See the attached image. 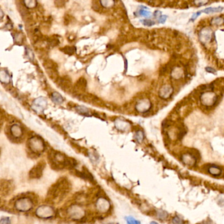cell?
Here are the masks:
<instances>
[{
    "instance_id": "cell-1",
    "label": "cell",
    "mask_w": 224,
    "mask_h": 224,
    "mask_svg": "<svg viewBox=\"0 0 224 224\" xmlns=\"http://www.w3.org/2000/svg\"><path fill=\"white\" fill-rule=\"evenodd\" d=\"M71 189V184L69 180L65 177L60 178L49 189L47 199L53 203H59L67 196Z\"/></svg>"
},
{
    "instance_id": "cell-2",
    "label": "cell",
    "mask_w": 224,
    "mask_h": 224,
    "mask_svg": "<svg viewBox=\"0 0 224 224\" xmlns=\"http://www.w3.org/2000/svg\"><path fill=\"white\" fill-rule=\"evenodd\" d=\"M67 157L63 153L54 150L48 153V159L52 169L55 170H61L66 168V160Z\"/></svg>"
},
{
    "instance_id": "cell-3",
    "label": "cell",
    "mask_w": 224,
    "mask_h": 224,
    "mask_svg": "<svg viewBox=\"0 0 224 224\" xmlns=\"http://www.w3.org/2000/svg\"><path fill=\"white\" fill-rule=\"evenodd\" d=\"M75 97L78 100H80L86 102L87 104H92V105L93 106H99V107H101V108H105L106 106L105 103H104V102L102 101L100 98H99L98 97H97L96 96H95L92 94L85 92V93L79 94V95H77Z\"/></svg>"
},
{
    "instance_id": "cell-4",
    "label": "cell",
    "mask_w": 224,
    "mask_h": 224,
    "mask_svg": "<svg viewBox=\"0 0 224 224\" xmlns=\"http://www.w3.org/2000/svg\"><path fill=\"white\" fill-rule=\"evenodd\" d=\"M57 87L65 91L66 93L72 94L74 91V85L69 77L63 76L59 77V78L56 81Z\"/></svg>"
},
{
    "instance_id": "cell-5",
    "label": "cell",
    "mask_w": 224,
    "mask_h": 224,
    "mask_svg": "<svg viewBox=\"0 0 224 224\" xmlns=\"http://www.w3.org/2000/svg\"><path fill=\"white\" fill-rule=\"evenodd\" d=\"M28 146L34 154H40L44 150V143L40 138L34 137L28 141Z\"/></svg>"
},
{
    "instance_id": "cell-6",
    "label": "cell",
    "mask_w": 224,
    "mask_h": 224,
    "mask_svg": "<svg viewBox=\"0 0 224 224\" xmlns=\"http://www.w3.org/2000/svg\"><path fill=\"white\" fill-rule=\"evenodd\" d=\"M46 166V163L44 160H40L34 167L32 168L29 172V177L31 179H40L42 176L43 170Z\"/></svg>"
},
{
    "instance_id": "cell-7",
    "label": "cell",
    "mask_w": 224,
    "mask_h": 224,
    "mask_svg": "<svg viewBox=\"0 0 224 224\" xmlns=\"http://www.w3.org/2000/svg\"><path fill=\"white\" fill-rule=\"evenodd\" d=\"M87 89V81L84 77H80L79 79L74 85V91H73V95L74 97L86 92Z\"/></svg>"
},
{
    "instance_id": "cell-8",
    "label": "cell",
    "mask_w": 224,
    "mask_h": 224,
    "mask_svg": "<svg viewBox=\"0 0 224 224\" xmlns=\"http://www.w3.org/2000/svg\"><path fill=\"white\" fill-rule=\"evenodd\" d=\"M13 184L11 181L2 180L1 181V195L7 196L13 190Z\"/></svg>"
},
{
    "instance_id": "cell-9",
    "label": "cell",
    "mask_w": 224,
    "mask_h": 224,
    "mask_svg": "<svg viewBox=\"0 0 224 224\" xmlns=\"http://www.w3.org/2000/svg\"><path fill=\"white\" fill-rule=\"evenodd\" d=\"M72 170L74 172V174L76 175V176L81 178L84 180H87V181L91 182V183H94L95 180L93 176H92V174L90 173L88 171V170H87L86 167H83L82 171H78V170H76V169H74Z\"/></svg>"
},
{
    "instance_id": "cell-10",
    "label": "cell",
    "mask_w": 224,
    "mask_h": 224,
    "mask_svg": "<svg viewBox=\"0 0 224 224\" xmlns=\"http://www.w3.org/2000/svg\"><path fill=\"white\" fill-rule=\"evenodd\" d=\"M181 160L185 165L190 167L194 166L197 161L196 157L193 153H186V155H183L181 157Z\"/></svg>"
},
{
    "instance_id": "cell-11",
    "label": "cell",
    "mask_w": 224,
    "mask_h": 224,
    "mask_svg": "<svg viewBox=\"0 0 224 224\" xmlns=\"http://www.w3.org/2000/svg\"><path fill=\"white\" fill-rule=\"evenodd\" d=\"M212 32L211 30L209 28H204L201 31L200 33V40L202 42L204 43H208L209 41H210L212 40Z\"/></svg>"
},
{
    "instance_id": "cell-12",
    "label": "cell",
    "mask_w": 224,
    "mask_h": 224,
    "mask_svg": "<svg viewBox=\"0 0 224 224\" xmlns=\"http://www.w3.org/2000/svg\"><path fill=\"white\" fill-rule=\"evenodd\" d=\"M10 134L13 139H19L22 135L21 128L17 125H13L10 129Z\"/></svg>"
},
{
    "instance_id": "cell-13",
    "label": "cell",
    "mask_w": 224,
    "mask_h": 224,
    "mask_svg": "<svg viewBox=\"0 0 224 224\" xmlns=\"http://www.w3.org/2000/svg\"><path fill=\"white\" fill-rule=\"evenodd\" d=\"M172 89L168 86H165L162 87L160 91V96L163 98H168L172 93Z\"/></svg>"
},
{
    "instance_id": "cell-14",
    "label": "cell",
    "mask_w": 224,
    "mask_h": 224,
    "mask_svg": "<svg viewBox=\"0 0 224 224\" xmlns=\"http://www.w3.org/2000/svg\"><path fill=\"white\" fill-rule=\"evenodd\" d=\"M208 173L214 176H219L222 173V170L220 167L216 165H212L208 169Z\"/></svg>"
},
{
    "instance_id": "cell-15",
    "label": "cell",
    "mask_w": 224,
    "mask_h": 224,
    "mask_svg": "<svg viewBox=\"0 0 224 224\" xmlns=\"http://www.w3.org/2000/svg\"><path fill=\"white\" fill-rule=\"evenodd\" d=\"M43 67H44L45 70L58 69V65L57 64V63L50 59L45 60V61L43 62Z\"/></svg>"
},
{
    "instance_id": "cell-16",
    "label": "cell",
    "mask_w": 224,
    "mask_h": 224,
    "mask_svg": "<svg viewBox=\"0 0 224 224\" xmlns=\"http://www.w3.org/2000/svg\"><path fill=\"white\" fill-rule=\"evenodd\" d=\"M76 110L78 111V113L81 114L82 115H85V116H91V112L88 109L86 108V107L84 106H76Z\"/></svg>"
},
{
    "instance_id": "cell-17",
    "label": "cell",
    "mask_w": 224,
    "mask_h": 224,
    "mask_svg": "<svg viewBox=\"0 0 224 224\" xmlns=\"http://www.w3.org/2000/svg\"><path fill=\"white\" fill-rule=\"evenodd\" d=\"M155 213L157 218H159L160 220H166L168 218V214L167 212L161 210V209L157 210Z\"/></svg>"
},
{
    "instance_id": "cell-18",
    "label": "cell",
    "mask_w": 224,
    "mask_h": 224,
    "mask_svg": "<svg viewBox=\"0 0 224 224\" xmlns=\"http://www.w3.org/2000/svg\"><path fill=\"white\" fill-rule=\"evenodd\" d=\"M52 100L53 101L55 102V104H62L63 101H64V99L62 97V96L60 95L59 93H58L57 92H53L52 94Z\"/></svg>"
},
{
    "instance_id": "cell-19",
    "label": "cell",
    "mask_w": 224,
    "mask_h": 224,
    "mask_svg": "<svg viewBox=\"0 0 224 224\" xmlns=\"http://www.w3.org/2000/svg\"><path fill=\"white\" fill-rule=\"evenodd\" d=\"M223 9V7H208L202 11V13H204L206 14H210L213 13H218V12L221 11Z\"/></svg>"
},
{
    "instance_id": "cell-20",
    "label": "cell",
    "mask_w": 224,
    "mask_h": 224,
    "mask_svg": "<svg viewBox=\"0 0 224 224\" xmlns=\"http://www.w3.org/2000/svg\"><path fill=\"white\" fill-rule=\"evenodd\" d=\"M114 0H100V3L102 6L106 9H110L114 5Z\"/></svg>"
},
{
    "instance_id": "cell-21",
    "label": "cell",
    "mask_w": 224,
    "mask_h": 224,
    "mask_svg": "<svg viewBox=\"0 0 224 224\" xmlns=\"http://www.w3.org/2000/svg\"><path fill=\"white\" fill-rule=\"evenodd\" d=\"M24 3L28 8L32 9L37 5V0H24Z\"/></svg>"
},
{
    "instance_id": "cell-22",
    "label": "cell",
    "mask_w": 224,
    "mask_h": 224,
    "mask_svg": "<svg viewBox=\"0 0 224 224\" xmlns=\"http://www.w3.org/2000/svg\"><path fill=\"white\" fill-rule=\"evenodd\" d=\"M62 51L65 53H66V54L72 55L74 54L76 49H75V48L74 47H69V46H67V47L62 48Z\"/></svg>"
},
{
    "instance_id": "cell-23",
    "label": "cell",
    "mask_w": 224,
    "mask_h": 224,
    "mask_svg": "<svg viewBox=\"0 0 224 224\" xmlns=\"http://www.w3.org/2000/svg\"><path fill=\"white\" fill-rule=\"evenodd\" d=\"M172 222L173 224H184L185 223V221L183 219H181V218L179 217L178 216H174V217L172 218Z\"/></svg>"
},
{
    "instance_id": "cell-24",
    "label": "cell",
    "mask_w": 224,
    "mask_h": 224,
    "mask_svg": "<svg viewBox=\"0 0 224 224\" xmlns=\"http://www.w3.org/2000/svg\"><path fill=\"white\" fill-rule=\"evenodd\" d=\"M126 221L128 224H141L140 221H137L133 217H131V216H128V217H126Z\"/></svg>"
},
{
    "instance_id": "cell-25",
    "label": "cell",
    "mask_w": 224,
    "mask_h": 224,
    "mask_svg": "<svg viewBox=\"0 0 224 224\" xmlns=\"http://www.w3.org/2000/svg\"><path fill=\"white\" fill-rule=\"evenodd\" d=\"M143 138H144V135H143V132L142 131H138V132H136L135 139L138 142H142L143 140Z\"/></svg>"
},
{
    "instance_id": "cell-26",
    "label": "cell",
    "mask_w": 224,
    "mask_h": 224,
    "mask_svg": "<svg viewBox=\"0 0 224 224\" xmlns=\"http://www.w3.org/2000/svg\"><path fill=\"white\" fill-rule=\"evenodd\" d=\"M209 0H194V3L197 6L205 5L208 3Z\"/></svg>"
},
{
    "instance_id": "cell-27",
    "label": "cell",
    "mask_w": 224,
    "mask_h": 224,
    "mask_svg": "<svg viewBox=\"0 0 224 224\" xmlns=\"http://www.w3.org/2000/svg\"><path fill=\"white\" fill-rule=\"evenodd\" d=\"M142 23L144 26H151L153 25H154L155 23L154 21H153L151 20H147V19H145V20H142Z\"/></svg>"
},
{
    "instance_id": "cell-28",
    "label": "cell",
    "mask_w": 224,
    "mask_h": 224,
    "mask_svg": "<svg viewBox=\"0 0 224 224\" xmlns=\"http://www.w3.org/2000/svg\"><path fill=\"white\" fill-rule=\"evenodd\" d=\"M139 14L140 15H142L143 16H145V17H148L150 16V13L149 11H147L146 10H144V9H140L139 10Z\"/></svg>"
},
{
    "instance_id": "cell-29",
    "label": "cell",
    "mask_w": 224,
    "mask_h": 224,
    "mask_svg": "<svg viewBox=\"0 0 224 224\" xmlns=\"http://www.w3.org/2000/svg\"><path fill=\"white\" fill-rule=\"evenodd\" d=\"M167 19V16L166 15H161L160 17H159V20L160 23H164L166 20Z\"/></svg>"
},
{
    "instance_id": "cell-30",
    "label": "cell",
    "mask_w": 224,
    "mask_h": 224,
    "mask_svg": "<svg viewBox=\"0 0 224 224\" xmlns=\"http://www.w3.org/2000/svg\"><path fill=\"white\" fill-rule=\"evenodd\" d=\"M1 224H11L10 220L9 218H5L4 219L2 218L1 221Z\"/></svg>"
},
{
    "instance_id": "cell-31",
    "label": "cell",
    "mask_w": 224,
    "mask_h": 224,
    "mask_svg": "<svg viewBox=\"0 0 224 224\" xmlns=\"http://www.w3.org/2000/svg\"><path fill=\"white\" fill-rule=\"evenodd\" d=\"M201 13H202V11H199V12H197V13H194L193 15H192V18H191V20L193 21V20H195V19L197 18V17H198L199 15H200Z\"/></svg>"
},
{
    "instance_id": "cell-32",
    "label": "cell",
    "mask_w": 224,
    "mask_h": 224,
    "mask_svg": "<svg viewBox=\"0 0 224 224\" xmlns=\"http://www.w3.org/2000/svg\"><path fill=\"white\" fill-rule=\"evenodd\" d=\"M201 224H213V223H212V221L211 220H208L204 221L203 222H202Z\"/></svg>"
},
{
    "instance_id": "cell-33",
    "label": "cell",
    "mask_w": 224,
    "mask_h": 224,
    "mask_svg": "<svg viewBox=\"0 0 224 224\" xmlns=\"http://www.w3.org/2000/svg\"><path fill=\"white\" fill-rule=\"evenodd\" d=\"M206 71L208 72H211V73H215L216 72L215 70L212 69V68H206Z\"/></svg>"
},
{
    "instance_id": "cell-34",
    "label": "cell",
    "mask_w": 224,
    "mask_h": 224,
    "mask_svg": "<svg viewBox=\"0 0 224 224\" xmlns=\"http://www.w3.org/2000/svg\"><path fill=\"white\" fill-rule=\"evenodd\" d=\"M150 224H158V223L156 222V221H152V222L150 223Z\"/></svg>"
}]
</instances>
